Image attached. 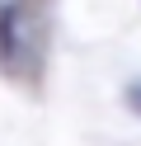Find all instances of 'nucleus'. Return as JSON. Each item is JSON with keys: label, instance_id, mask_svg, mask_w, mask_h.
<instances>
[{"label": "nucleus", "instance_id": "f03ea898", "mask_svg": "<svg viewBox=\"0 0 141 146\" xmlns=\"http://www.w3.org/2000/svg\"><path fill=\"white\" fill-rule=\"evenodd\" d=\"M127 104H132V108H141V85H132V90H127Z\"/></svg>", "mask_w": 141, "mask_h": 146}, {"label": "nucleus", "instance_id": "f257e3e1", "mask_svg": "<svg viewBox=\"0 0 141 146\" xmlns=\"http://www.w3.org/2000/svg\"><path fill=\"white\" fill-rule=\"evenodd\" d=\"M0 52H5L9 66L24 57V29H19V10H5V14H0Z\"/></svg>", "mask_w": 141, "mask_h": 146}]
</instances>
